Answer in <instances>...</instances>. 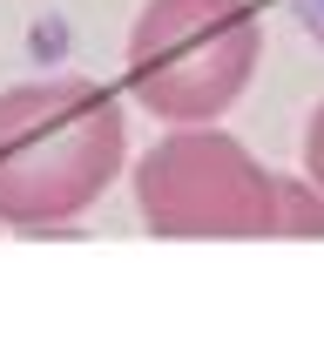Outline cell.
<instances>
[{"instance_id":"1","label":"cell","mask_w":324,"mask_h":351,"mask_svg":"<svg viewBox=\"0 0 324 351\" xmlns=\"http://www.w3.org/2000/svg\"><path fill=\"white\" fill-rule=\"evenodd\" d=\"M129 156L122 101L88 75L21 82L0 95V223L54 230L108 196Z\"/></svg>"},{"instance_id":"2","label":"cell","mask_w":324,"mask_h":351,"mask_svg":"<svg viewBox=\"0 0 324 351\" xmlns=\"http://www.w3.org/2000/svg\"><path fill=\"white\" fill-rule=\"evenodd\" d=\"M250 0H149L129 27V95L155 122H216L257 75Z\"/></svg>"},{"instance_id":"3","label":"cell","mask_w":324,"mask_h":351,"mask_svg":"<svg viewBox=\"0 0 324 351\" xmlns=\"http://www.w3.org/2000/svg\"><path fill=\"white\" fill-rule=\"evenodd\" d=\"M136 210L149 237H271V169L210 122H176L136 162Z\"/></svg>"},{"instance_id":"4","label":"cell","mask_w":324,"mask_h":351,"mask_svg":"<svg viewBox=\"0 0 324 351\" xmlns=\"http://www.w3.org/2000/svg\"><path fill=\"white\" fill-rule=\"evenodd\" d=\"M271 237H324V189L311 176H271Z\"/></svg>"},{"instance_id":"5","label":"cell","mask_w":324,"mask_h":351,"mask_svg":"<svg viewBox=\"0 0 324 351\" xmlns=\"http://www.w3.org/2000/svg\"><path fill=\"white\" fill-rule=\"evenodd\" d=\"M304 176L324 189V101L311 108V122H304Z\"/></svg>"},{"instance_id":"6","label":"cell","mask_w":324,"mask_h":351,"mask_svg":"<svg viewBox=\"0 0 324 351\" xmlns=\"http://www.w3.org/2000/svg\"><path fill=\"white\" fill-rule=\"evenodd\" d=\"M284 7H290V14H297V27L324 47V0H284Z\"/></svg>"}]
</instances>
